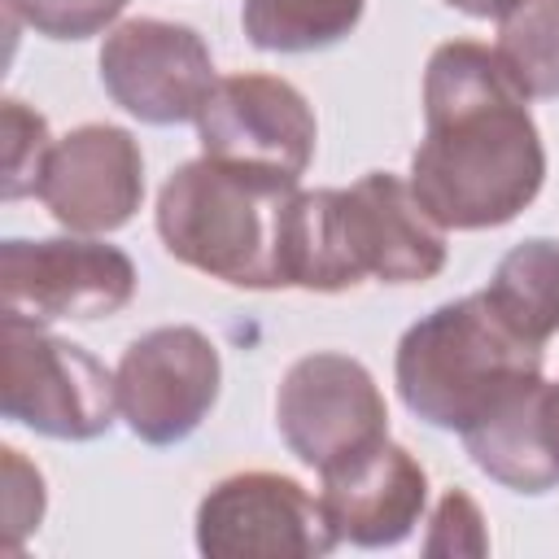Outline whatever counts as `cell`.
Masks as SVG:
<instances>
[{"label": "cell", "instance_id": "52a82bcc", "mask_svg": "<svg viewBox=\"0 0 559 559\" xmlns=\"http://www.w3.org/2000/svg\"><path fill=\"white\" fill-rule=\"evenodd\" d=\"M223 362L214 341L192 323L135 336L114 371L118 415L148 445H179L218 402Z\"/></svg>", "mask_w": 559, "mask_h": 559}, {"label": "cell", "instance_id": "ac0fdd59", "mask_svg": "<svg viewBox=\"0 0 559 559\" xmlns=\"http://www.w3.org/2000/svg\"><path fill=\"white\" fill-rule=\"evenodd\" d=\"M4 201H22L31 192H39L48 153H52V135L44 114L26 109L22 100H4Z\"/></svg>", "mask_w": 559, "mask_h": 559}, {"label": "cell", "instance_id": "8992f818", "mask_svg": "<svg viewBox=\"0 0 559 559\" xmlns=\"http://www.w3.org/2000/svg\"><path fill=\"white\" fill-rule=\"evenodd\" d=\"M135 297V262L105 240L52 236L0 245V306L31 323L109 319Z\"/></svg>", "mask_w": 559, "mask_h": 559}, {"label": "cell", "instance_id": "9c48e42d", "mask_svg": "<svg viewBox=\"0 0 559 559\" xmlns=\"http://www.w3.org/2000/svg\"><path fill=\"white\" fill-rule=\"evenodd\" d=\"M336 533L293 476L236 472L197 507V550L210 559H319Z\"/></svg>", "mask_w": 559, "mask_h": 559}, {"label": "cell", "instance_id": "44dd1931", "mask_svg": "<svg viewBox=\"0 0 559 559\" xmlns=\"http://www.w3.org/2000/svg\"><path fill=\"white\" fill-rule=\"evenodd\" d=\"M4 454V520H9V555L22 550V542L39 528L44 520V476L39 467H31L13 445L0 450Z\"/></svg>", "mask_w": 559, "mask_h": 559}, {"label": "cell", "instance_id": "ba28073f", "mask_svg": "<svg viewBox=\"0 0 559 559\" xmlns=\"http://www.w3.org/2000/svg\"><path fill=\"white\" fill-rule=\"evenodd\" d=\"M275 428L284 445L314 472L389 437V406L376 376L349 354L297 358L275 393Z\"/></svg>", "mask_w": 559, "mask_h": 559}, {"label": "cell", "instance_id": "e0dca14e", "mask_svg": "<svg viewBox=\"0 0 559 559\" xmlns=\"http://www.w3.org/2000/svg\"><path fill=\"white\" fill-rule=\"evenodd\" d=\"M493 52L528 100L559 96V0H511L498 17Z\"/></svg>", "mask_w": 559, "mask_h": 559}, {"label": "cell", "instance_id": "30bf717a", "mask_svg": "<svg viewBox=\"0 0 559 559\" xmlns=\"http://www.w3.org/2000/svg\"><path fill=\"white\" fill-rule=\"evenodd\" d=\"M100 83L118 109L148 127L197 122L214 92V57L205 39L166 17H131L105 35Z\"/></svg>", "mask_w": 559, "mask_h": 559}, {"label": "cell", "instance_id": "7c38bea8", "mask_svg": "<svg viewBox=\"0 0 559 559\" xmlns=\"http://www.w3.org/2000/svg\"><path fill=\"white\" fill-rule=\"evenodd\" d=\"M35 197L79 236L127 227L144 201V157L135 135L114 122L74 127L52 144Z\"/></svg>", "mask_w": 559, "mask_h": 559}, {"label": "cell", "instance_id": "8fae6325", "mask_svg": "<svg viewBox=\"0 0 559 559\" xmlns=\"http://www.w3.org/2000/svg\"><path fill=\"white\" fill-rule=\"evenodd\" d=\"M197 140L205 157L301 179L314 157V109L275 74H227L214 83L197 114Z\"/></svg>", "mask_w": 559, "mask_h": 559}, {"label": "cell", "instance_id": "d6986e66", "mask_svg": "<svg viewBox=\"0 0 559 559\" xmlns=\"http://www.w3.org/2000/svg\"><path fill=\"white\" fill-rule=\"evenodd\" d=\"M127 4L131 0H9V13L48 39H87L100 35Z\"/></svg>", "mask_w": 559, "mask_h": 559}, {"label": "cell", "instance_id": "5b68a950", "mask_svg": "<svg viewBox=\"0 0 559 559\" xmlns=\"http://www.w3.org/2000/svg\"><path fill=\"white\" fill-rule=\"evenodd\" d=\"M0 411L52 441H96L114 428L118 389L105 362L83 345L52 336L44 323L4 314Z\"/></svg>", "mask_w": 559, "mask_h": 559}, {"label": "cell", "instance_id": "9a60e30c", "mask_svg": "<svg viewBox=\"0 0 559 559\" xmlns=\"http://www.w3.org/2000/svg\"><path fill=\"white\" fill-rule=\"evenodd\" d=\"M480 293L524 341L546 349V341L559 332V240H520L502 253Z\"/></svg>", "mask_w": 559, "mask_h": 559}, {"label": "cell", "instance_id": "5bb4252c", "mask_svg": "<svg viewBox=\"0 0 559 559\" xmlns=\"http://www.w3.org/2000/svg\"><path fill=\"white\" fill-rule=\"evenodd\" d=\"M467 459L515 493L559 489V380H533L463 432Z\"/></svg>", "mask_w": 559, "mask_h": 559}, {"label": "cell", "instance_id": "4fadbf2b", "mask_svg": "<svg viewBox=\"0 0 559 559\" xmlns=\"http://www.w3.org/2000/svg\"><path fill=\"white\" fill-rule=\"evenodd\" d=\"M319 480V507L336 542L362 550L406 542L428 507V472L406 445L389 437L323 467Z\"/></svg>", "mask_w": 559, "mask_h": 559}, {"label": "cell", "instance_id": "7a4b0ae2", "mask_svg": "<svg viewBox=\"0 0 559 559\" xmlns=\"http://www.w3.org/2000/svg\"><path fill=\"white\" fill-rule=\"evenodd\" d=\"M445 227L411 179L371 170L349 188L297 192L288 218V288L345 293L362 280L424 284L445 266Z\"/></svg>", "mask_w": 559, "mask_h": 559}, {"label": "cell", "instance_id": "6da1fadb", "mask_svg": "<svg viewBox=\"0 0 559 559\" xmlns=\"http://www.w3.org/2000/svg\"><path fill=\"white\" fill-rule=\"evenodd\" d=\"M546 183L542 131L502 57L476 39L432 48L411 192L445 231L511 223Z\"/></svg>", "mask_w": 559, "mask_h": 559}, {"label": "cell", "instance_id": "2e32d148", "mask_svg": "<svg viewBox=\"0 0 559 559\" xmlns=\"http://www.w3.org/2000/svg\"><path fill=\"white\" fill-rule=\"evenodd\" d=\"M367 0H245L240 26L262 52H319L341 44Z\"/></svg>", "mask_w": 559, "mask_h": 559}, {"label": "cell", "instance_id": "ffe728a7", "mask_svg": "<svg viewBox=\"0 0 559 559\" xmlns=\"http://www.w3.org/2000/svg\"><path fill=\"white\" fill-rule=\"evenodd\" d=\"M424 550L428 555H485L489 550L485 515L463 489H445L441 493V502H437V511L428 520Z\"/></svg>", "mask_w": 559, "mask_h": 559}, {"label": "cell", "instance_id": "277c9868", "mask_svg": "<svg viewBox=\"0 0 559 559\" xmlns=\"http://www.w3.org/2000/svg\"><path fill=\"white\" fill-rule=\"evenodd\" d=\"M542 345L524 341L485 293H467L402 332L393 380L415 419L463 437L515 389L542 380Z\"/></svg>", "mask_w": 559, "mask_h": 559}, {"label": "cell", "instance_id": "7402d4cb", "mask_svg": "<svg viewBox=\"0 0 559 559\" xmlns=\"http://www.w3.org/2000/svg\"><path fill=\"white\" fill-rule=\"evenodd\" d=\"M445 4L459 9V13H467V17H502L511 0H445Z\"/></svg>", "mask_w": 559, "mask_h": 559}, {"label": "cell", "instance_id": "3957f363", "mask_svg": "<svg viewBox=\"0 0 559 559\" xmlns=\"http://www.w3.org/2000/svg\"><path fill=\"white\" fill-rule=\"evenodd\" d=\"M297 192L288 175L201 153L162 183L157 236L175 262L231 288H288V218Z\"/></svg>", "mask_w": 559, "mask_h": 559}]
</instances>
